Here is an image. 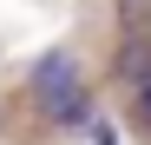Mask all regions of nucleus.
<instances>
[{
    "mask_svg": "<svg viewBox=\"0 0 151 145\" xmlns=\"http://www.w3.org/2000/svg\"><path fill=\"white\" fill-rule=\"evenodd\" d=\"M33 92H40V106L79 92V59H72V53H46V59L33 66Z\"/></svg>",
    "mask_w": 151,
    "mask_h": 145,
    "instance_id": "obj_1",
    "label": "nucleus"
},
{
    "mask_svg": "<svg viewBox=\"0 0 151 145\" xmlns=\"http://www.w3.org/2000/svg\"><path fill=\"white\" fill-rule=\"evenodd\" d=\"M46 119H53V125H66V132L92 125V92L79 86V92H66V99H53V106H46Z\"/></svg>",
    "mask_w": 151,
    "mask_h": 145,
    "instance_id": "obj_2",
    "label": "nucleus"
},
{
    "mask_svg": "<svg viewBox=\"0 0 151 145\" xmlns=\"http://www.w3.org/2000/svg\"><path fill=\"white\" fill-rule=\"evenodd\" d=\"M145 40H151V13H145Z\"/></svg>",
    "mask_w": 151,
    "mask_h": 145,
    "instance_id": "obj_3",
    "label": "nucleus"
}]
</instances>
